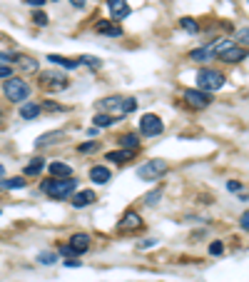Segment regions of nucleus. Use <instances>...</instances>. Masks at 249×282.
I'll use <instances>...</instances> for the list:
<instances>
[{"instance_id": "34", "label": "nucleus", "mask_w": 249, "mask_h": 282, "mask_svg": "<svg viewBox=\"0 0 249 282\" xmlns=\"http://www.w3.org/2000/svg\"><path fill=\"white\" fill-rule=\"evenodd\" d=\"M224 252V245L222 243H212L210 245V255H222Z\"/></svg>"}, {"instance_id": "6", "label": "nucleus", "mask_w": 249, "mask_h": 282, "mask_svg": "<svg viewBox=\"0 0 249 282\" xmlns=\"http://www.w3.org/2000/svg\"><path fill=\"white\" fill-rule=\"evenodd\" d=\"M164 130V123L157 117V115H152V112H147V115H142L140 117V133L142 135H147V138H155V135H159Z\"/></svg>"}, {"instance_id": "1", "label": "nucleus", "mask_w": 249, "mask_h": 282, "mask_svg": "<svg viewBox=\"0 0 249 282\" xmlns=\"http://www.w3.org/2000/svg\"><path fill=\"white\" fill-rule=\"evenodd\" d=\"M75 180L72 177H62V180H45L43 182V192L48 195V197H53V200H62V197H70L72 192H75Z\"/></svg>"}, {"instance_id": "8", "label": "nucleus", "mask_w": 249, "mask_h": 282, "mask_svg": "<svg viewBox=\"0 0 249 282\" xmlns=\"http://www.w3.org/2000/svg\"><path fill=\"white\" fill-rule=\"evenodd\" d=\"M217 55H219L222 63H232V65H234V63H242V60L247 58V50L239 48V45H229L227 50H222V53H217Z\"/></svg>"}, {"instance_id": "37", "label": "nucleus", "mask_w": 249, "mask_h": 282, "mask_svg": "<svg viewBox=\"0 0 249 282\" xmlns=\"http://www.w3.org/2000/svg\"><path fill=\"white\" fill-rule=\"evenodd\" d=\"M60 255H67V257H75L77 252H75V250H72L70 245H62V247H60Z\"/></svg>"}, {"instance_id": "25", "label": "nucleus", "mask_w": 249, "mask_h": 282, "mask_svg": "<svg viewBox=\"0 0 249 282\" xmlns=\"http://www.w3.org/2000/svg\"><path fill=\"white\" fill-rule=\"evenodd\" d=\"M135 107H137V100H135V98H124V100H120L117 112H120V115H127V112H132Z\"/></svg>"}, {"instance_id": "45", "label": "nucleus", "mask_w": 249, "mask_h": 282, "mask_svg": "<svg viewBox=\"0 0 249 282\" xmlns=\"http://www.w3.org/2000/svg\"><path fill=\"white\" fill-rule=\"evenodd\" d=\"M5 175V170H3V165H0V177H3Z\"/></svg>"}, {"instance_id": "5", "label": "nucleus", "mask_w": 249, "mask_h": 282, "mask_svg": "<svg viewBox=\"0 0 249 282\" xmlns=\"http://www.w3.org/2000/svg\"><path fill=\"white\" fill-rule=\"evenodd\" d=\"M164 173H167V163H164V160H147V163L137 170L140 180H157Z\"/></svg>"}, {"instance_id": "17", "label": "nucleus", "mask_w": 249, "mask_h": 282, "mask_svg": "<svg viewBox=\"0 0 249 282\" xmlns=\"http://www.w3.org/2000/svg\"><path fill=\"white\" fill-rule=\"evenodd\" d=\"M137 150H115V152H107L105 160H110V163H124V160H132Z\"/></svg>"}, {"instance_id": "35", "label": "nucleus", "mask_w": 249, "mask_h": 282, "mask_svg": "<svg viewBox=\"0 0 249 282\" xmlns=\"http://www.w3.org/2000/svg\"><path fill=\"white\" fill-rule=\"evenodd\" d=\"M227 190H229V192H239V190H242V182H237V180H229V182H227Z\"/></svg>"}, {"instance_id": "20", "label": "nucleus", "mask_w": 249, "mask_h": 282, "mask_svg": "<svg viewBox=\"0 0 249 282\" xmlns=\"http://www.w3.org/2000/svg\"><path fill=\"white\" fill-rule=\"evenodd\" d=\"M90 180L102 185V182H107V180H110V170H107V168H102V165H95V168L90 170Z\"/></svg>"}, {"instance_id": "19", "label": "nucleus", "mask_w": 249, "mask_h": 282, "mask_svg": "<svg viewBox=\"0 0 249 282\" xmlns=\"http://www.w3.org/2000/svg\"><path fill=\"white\" fill-rule=\"evenodd\" d=\"M43 168H45V160L43 157H32L30 160V163L25 165V175H40V173H43Z\"/></svg>"}, {"instance_id": "23", "label": "nucleus", "mask_w": 249, "mask_h": 282, "mask_svg": "<svg viewBox=\"0 0 249 282\" xmlns=\"http://www.w3.org/2000/svg\"><path fill=\"white\" fill-rule=\"evenodd\" d=\"M93 123H95V128H110V125L115 123V117L107 115V112H97V115L93 117Z\"/></svg>"}, {"instance_id": "43", "label": "nucleus", "mask_w": 249, "mask_h": 282, "mask_svg": "<svg viewBox=\"0 0 249 282\" xmlns=\"http://www.w3.org/2000/svg\"><path fill=\"white\" fill-rule=\"evenodd\" d=\"M239 40H242V43H247V28H242V33H239Z\"/></svg>"}, {"instance_id": "15", "label": "nucleus", "mask_w": 249, "mask_h": 282, "mask_svg": "<svg viewBox=\"0 0 249 282\" xmlns=\"http://www.w3.org/2000/svg\"><path fill=\"white\" fill-rule=\"evenodd\" d=\"M40 110H43V105H40V103H23L20 105V117L23 120H32V117L40 115Z\"/></svg>"}, {"instance_id": "22", "label": "nucleus", "mask_w": 249, "mask_h": 282, "mask_svg": "<svg viewBox=\"0 0 249 282\" xmlns=\"http://www.w3.org/2000/svg\"><path fill=\"white\" fill-rule=\"evenodd\" d=\"M50 173L55 175V177H72V170H70V165H65V163H53L50 165Z\"/></svg>"}, {"instance_id": "27", "label": "nucleus", "mask_w": 249, "mask_h": 282, "mask_svg": "<svg viewBox=\"0 0 249 282\" xmlns=\"http://www.w3.org/2000/svg\"><path fill=\"white\" fill-rule=\"evenodd\" d=\"M77 63H80V65H88V68H95V70H97V68H102V60H100V58H95V55H80V58H77Z\"/></svg>"}, {"instance_id": "16", "label": "nucleus", "mask_w": 249, "mask_h": 282, "mask_svg": "<svg viewBox=\"0 0 249 282\" xmlns=\"http://www.w3.org/2000/svg\"><path fill=\"white\" fill-rule=\"evenodd\" d=\"M120 147H124V150H137L140 147V135H135V133H124V135H120Z\"/></svg>"}, {"instance_id": "29", "label": "nucleus", "mask_w": 249, "mask_h": 282, "mask_svg": "<svg viewBox=\"0 0 249 282\" xmlns=\"http://www.w3.org/2000/svg\"><path fill=\"white\" fill-rule=\"evenodd\" d=\"M37 262H43V265H55L58 257H55V252H40V255H37Z\"/></svg>"}, {"instance_id": "32", "label": "nucleus", "mask_w": 249, "mask_h": 282, "mask_svg": "<svg viewBox=\"0 0 249 282\" xmlns=\"http://www.w3.org/2000/svg\"><path fill=\"white\" fill-rule=\"evenodd\" d=\"M15 63H20V65H23L25 70H37L35 60H30V58H20V55H18V60H15Z\"/></svg>"}, {"instance_id": "11", "label": "nucleus", "mask_w": 249, "mask_h": 282, "mask_svg": "<svg viewBox=\"0 0 249 282\" xmlns=\"http://www.w3.org/2000/svg\"><path fill=\"white\" fill-rule=\"evenodd\" d=\"M95 30H97L100 35H110V37H120V35H122V28L115 25L112 20H97Z\"/></svg>"}, {"instance_id": "36", "label": "nucleus", "mask_w": 249, "mask_h": 282, "mask_svg": "<svg viewBox=\"0 0 249 282\" xmlns=\"http://www.w3.org/2000/svg\"><path fill=\"white\" fill-rule=\"evenodd\" d=\"M0 77H3V80H8V77H13V70H10L8 65H0Z\"/></svg>"}, {"instance_id": "42", "label": "nucleus", "mask_w": 249, "mask_h": 282, "mask_svg": "<svg viewBox=\"0 0 249 282\" xmlns=\"http://www.w3.org/2000/svg\"><path fill=\"white\" fill-rule=\"evenodd\" d=\"M70 3H72L75 8H82V5H85V0H70Z\"/></svg>"}, {"instance_id": "10", "label": "nucleus", "mask_w": 249, "mask_h": 282, "mask_svg": "<svg viewBox=\"0 0 249 282\" xmlns=\"http://www.w3.org/2000/svg\"><path fill=\"white\" fill-rule=\"evenodd\" d=\"M70 247L80 255V252H88L90 250V235H85V232H77V235H72L70 237Z\"/></svg>"}, {"instance_id": "21", "label": "nucleus", "mask_w": 249, "mask_h": 282, "mask_svg": "<svg viewBox=\"0 0 249 282\" xmlns=\"http://www.w3.org/2000/svg\"><path fill=\"white\" fill-rule=\"evenodd\" d=\"M189 58H192V60L204 63V60H212V58H215V53H212V48H210V45H207V48H197V50H192V53H189Z\"/></svg>"}, {"instance_id": "40", "label": "nucleus", "mask_w": 249, "mask_h": 282, "mask_svg": "<svg viewBox=\"0 0 249 282\" xmlns=\"http://www.w3.org/2000/svg\"><path fill=\"white\" fill-rule=\"evenodd\" d=\"M28 5H32V8H40V5H45V0H25Z\"/></svg>"}, {"instance_id": "26", "label": "nucleus", "mask_w": 249, "mask_h": 282, "mask_svg": "<svg viewBox=\"0 0 249 282\" xmlns=\"http://www.w3.org/2000/svg\"><path fill=\"white\" fill-rule=\"evenodd\" d=\"M117 105H120V98H117V95H110V98L100 100V112H107V110H117Z\"/></svg>"}, {"instance_id": "7", "label": "nucleus", "mask_w": 249, "mask_h": 282, "mask_svg": "<svg viewBox=\"0 0 249 282\" xmlns=\"http://www.w3.org/2000/svg\"><path fill=\"white\" fill-rule=\"evenodd\" d=\"M185 103L192 105V107H207L212 103V98L207 93H202V90H185Z\"/></svg>"}, {"instance_id": "12", "label": "nucleus", "mask_w": 249, "mask_h": 282, "mask_svg": "<svg viewBox=\"0 0 249 282\" xmlns=\"http://www.w3.org/2000/svg\"><path fill=\"white\" fill-rule=\"evenodd\" d=\"M140 225H142L140 215L132 212V210H127V212H124V217H122V222H120V230L122 232H130V230H137Z\"/></svg>"}, {"instance_id": "33", "label": "nucleus", "mask_w": 249, "mask_h": 282, "mask_svg": "<svg viewBox=\"0 0 249 282\" xmlns=\"http://www.w3.org/2000/svg\"><path fill=\"white\" fill-rule=\"evenodd\" d=\"M32 23H35V25H40V28H45V25H48V15H45V13H35Z\"/></svg>"}, {"instance_id": "24", "label": "nucleus", "mask_w": 249, "mask_h": 282, "mask_svg": "<svg viewBox=\"0 0 249 282\" xmlns=\"http://www.w3.org/2000/svg\"><path fill=\"white\" fill-rule=\"evenodd\" d=\"M23 187H25V180L23 177H10V180L0 182V190H23Z\"/></svg>"}, {"instance_id": "3", "label": "nucleus", "mask_w": 249, "mask_h": 282, "mask_svg": "<svg viewBox=\"0 0 249 282\" xmlns=\"http://www.w3.org/2000/svg\"><path fill=\"white\" fill-rule=\"evenodd\" d=\"M3 90H5V98L13 100V103H25L28 95H30V85L25 83V80H20V77H8Z\"/></svg>"}, {"instance_id": "31", "label": "nucleus", "mask_w": 249, "mask_h": 282, "mask_svg": "<svg viewBox=\"0 0 249 282\" xmlns=\"http://www.w3.org/2000/svg\"><path fill=\"white\" fill-rule=\"evenodd\" d=\"M159 197H162V192H159V190H152V192L145 195V203H147V205H157Z\"/></svg>"}, {"instance_id": "30", "label": "nucleus", "mask_w": 249, "mask_h": 282, "mask_svg": "<svg viewBox=\"0 0 249 282\" xmlns=\"http://www.w3.org/2000/svg\"><path fill=\"white\" fill-rule=\"evenodd\" d=\"M180 25H182L187 33H197V30H199V25H197L192 18H182V20H180Z\"/></svg>"}, {"instance_id": "2", "label": "nucleus", "mask_w": 249, "mask_h": 282, "mask_svg": "<svg viewBox=\"0 0 249 282\" xmlns=\"http://www.w3.org/2000/svg\"><path fill=\"white\" fill-rule=\"evenodd\" d=\"M224 85V75L219 70H212V68H204L197 72V90L202 93H212V90H219Z\"/></svg>"}, {"instance_id": "39", "label": "nucleus", "mask_w": 249, "mask_h": 282, "mask_svg": "<svg viewBox=\"0 0 249 282\" xmlns=\"http://www.w3.org/2000/svg\"><path fill=\"white\" fill-rule=\"evenodd\" d=\"M239 225H242V230H247V227H249V212H242V217H239Z\"/></svg>"}, {"instance_id": "44", "label": "nucleus", "mask_w": 249, "mask_h": 282, "mask_svg": "<svg viewBox=\"0 0 249 282\" xmlns=\"http://www.w3.org/2000/svg\"><path fill=\"white\" fill-rule=\"evenodd\" d=\"M45 107H48V110H58V105H55L53 100H48V103H45Z\"/></svg>"}, {"instance_id": "4", "label": "nucleus", "mask_w": 249, "mask_h": 282, "mask_svg": "<svg viewBox=\"0 0 249 282\" xmlns=\"http://www.w3.org/2000/svg\"><path fill=\"white\" fill-rule=\"evenodd\" d=\"M37 80L43 88H50V90H65L70 83L60 70H43V72H37Z\"/></svg>"}, {"instance_id": "9", "label": "nucleus", "mask_w": 249, "mask_h": 282, "mask_svg": "<svg viewBox=\"0 0 249 282\" xmlns=\"http://www.w3.org/2000/svg\"><path fill=\"white\" fill-rule=\"evenodd\" d=\"M107 8L112 13L115 20H124L130 15V5H127V0H107Z\"/></svg>"}, {"instance_id": "14", "label": "nucleus", "mask_w": 249, "mask_h": 282, "mask_svg": "<svg viewBox=\"0 0 249 282\" xmlns=\"http://www.w3.org/2000/svg\"><path fill=\"white\" fill-rule=\"evenodd\" d=\"M60 140H62V133H60V130H53V133H45V135H40V138L35 140V147L40 150V147L55 145V142H60Z\"/></svg>"}, {"instance_id": "13", "label": "nucleus", "mask_w": 249, "mask_h": 282, "mask_svg": "<svg viewBox=\"0 0 249 282\" xmlns=\"http://www.w3.org/2000/svg\"><path fill=\"white\" fill-rule=\"evenodd\" d=\"M93 203H95V192L93 190H80V192L72 195V205L75 208H88Z\"/></svg>"}, {"instance_id": "18", "label": "nucleus", "mask_w": 249, "mask_h": 282, "mask_svg": "<svg viewBox=\"0 0 249 282\" xmlns=\"http://www.w3.org/2000/svg\"><path fill=\"white\" fill-rule=\"evenodd\" d=\"M48 60L50 63H55V65H60V68H65V70H75L80 63H77V58L72 60V58H62V55H48Z\"/></svg>"}, {"instance_id": "38", "label": "nucleus", "mask_w": 249, "mask_h": 282, "mask_svg": "<svg viewBox=\"0 0 249 282\" xmlns=\"http://www.w3.org/2000/svg\"><path fill=\"white\" fill-rule=\"evenodd\" d=\"M0 60H3V63H13V60H18V55H13V53H0Z\"/></svg>"}, {"instance_id": "41", "label": "nucleus", "mask_w": 249, "mask_h": 282, "mask_svg": "<svg viewBox=\"0 0 249 282\" xmlns=\"http://www.w3.org/2000/svg\"><path fill=\"white\" fill-rule=\"evenodd\" d=\"M65 265H67V267H80V262H77V260H75V257H70V260H67V262H65Z\"/></svg>"}, {"instance_id": "28", "label": "nucleus", "mask_w": 249, "mask_h": 282, "mask_svg": "<svg viewBox=\"0 0 249 282\" xmlns=\"http://www.w3.org/2000/svg\"><path fill=\"white\" fill-rule=\"evenodd\" d=\"M82 155H90V152H95V150H100V142H95V140H90V142H85V145H80L77 147Z\"/></svg>"}]
</instances>
